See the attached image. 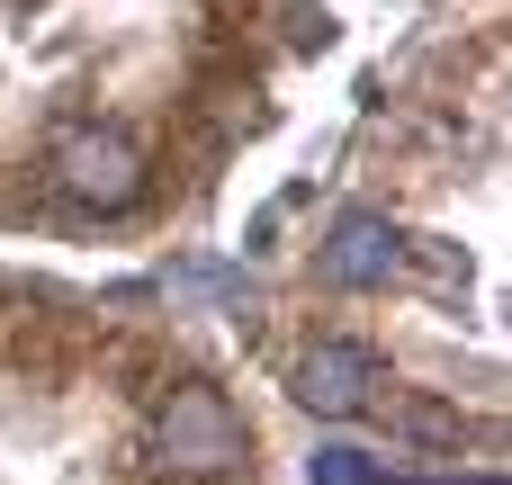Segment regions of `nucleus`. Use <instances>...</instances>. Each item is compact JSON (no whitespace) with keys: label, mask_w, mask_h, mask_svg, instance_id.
Wrapping results in <instances>:
<instances>
[{"label":"nucleus","mask_w":512,"mask_h":485,"mask_svg":"<svg viewBox=\"0 0 512 485\" xmlns=\"http://www.w3.org/2000/svg\"><path fill=\"white\" fill-rule=\"evenodd\" d=\"M153 450H162V468H180V477H216V468L243 459V414H234L216 387H171V405H162V423H153Z\"/></svg>","instance_id":"nucleus-1"},{"label":"nucleus","mask_w":512,"mask_h":485,"mask_svg":"<svg viewBox=\"0 0 512 485\" xmlns=\"http://www.w3.org/2000/svg\"><path fill=\"white\" fill-rule=\"evenodd\" d=\"M54 189H63L72 207H126V198L144 189V153H135L126 135H108V126H81V135H63V153H54Z\"/></svg>","instance_id":"nucleus-2"},{"label":"nucleus","mask_w":512,"mask_h":485,"mask_svg":"<svg viewBox=\"0 0 512 485\" xmlns=\"http://www.w3.org/2000/svg\"><path fill=\"white\" fill-rule=\"evenodd\" d=\"M288 396H297L306 414H369V396H378V360H369L360 342H315V351L297 360Z\"/></svg>","instance_id":"nucleus-3"},{"label":"nucleus","mask_w":512,"mask_h":485,"mask_svg":"<svg viewBox=\"0 0 512 485\" xmlns=\"http://www.w3.org/2000/svg\"><path fill=\"white\" fill-rule=\"evenodd\" d=\"M396 252H405L396 225L369 216V207H351V216L333 225V243H324V279H333V288H378V279L396 270Z\"/></svg>","instance_id":"nucleus-4"},{"label":"nucleus","mask_w":512,"mask_h":485,"mask_svg":"<svg viewBox=\"0 0 512 485\" xmlns=\"http://www.w3.org/2000/svg\"><path fill=\"white\" fill-rule=\"evenodd\" d=\"M378 477H387V459H369V450H351V441H333V450L306 459V485H378Z\"/></svg>","instance_id":"nucleus-5"}]
</instances>
